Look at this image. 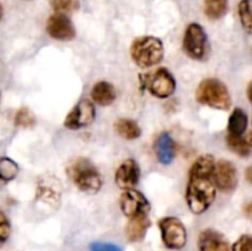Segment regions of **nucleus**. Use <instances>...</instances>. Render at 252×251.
Wrapping results in <instances>:
<instances>
[{
  "mask_svg": "<svg viewBox=\"0 0 252 251\" xmlns=\"http://www.w3.org/2000/svg\"><path fill=\"white\" fill-rule=\"evenodd\" d=\"M216 199V185L209 177H189L186 201L192 213L202 214Z\"/></svg>",
  "mask_w": 252,
  "mask_h": 251,
  "instance_id": "nucleus-1",
  "label": "nucleus"
},
{
  "mask_svg": "<svg viewBox=\"0 0 252 251\" xmlns=\"http://www.w3.org/2000/svg\"><path fill=\"white\" fill-rule=\"evenodd\" d=\"M130 57L140 68L157 65L164 57L162 42L154 36L138 37L130 46Z\"/></svg>",
  "mask_w": 252,
  "mask_h": 251,
  "instance_id": "nucleus-2",
  "label": "nucleus"
},
{
  "mask_svg": "<svg viewBox=\"0 0 252 251\" xmlns=\"http://www.w3.org/2000/svg\"><path fill=\"white\" fill-rule=\"evenodd\" d=\"M196 100L202 105L209 106L217 110H229L231 97L225 84L218 79H204L196 91Z\"/></svg>",
  "mask_w": 252,
  "mask_h": 251,
  "instance_id": "nucleus-3",
  "label": "nucleus"
},
{
  "mask_svg": "<svg viewBox=\"0 0 252 251\" xmlns=\"http://www.w3.org/2000/svg\"><path fill=\"white\" fill-rule=\"evenodd\" d=\"M69 176L79 189L86 193H96L102 186V179L95 165L85 157H79L69 166Z\"/></svg>",
  "mask_w": 252,
  "mask_h": 251,
  "instance_id": "nucleus-4",
  "label": "nucleus"
},
{
  "mask_svg": "<svg viewBox=\"0 0 252 251\" xmlns=\"http://www.w3.org/2000/svg\"><path fill=\"white\" fill-rule=\"evenodd\" d=\"M144 86L155 97L166 98L176 90V81L167 69L159 68L145 75Z\"/></svg>",
  "mask_w": 252,
  "mask_h": 251,
  "instance_id": "nucleus-5",
  "label": "nucleus"
},
{
  "mask_svg": "<svg viewBox=\"0 0 252 251\" xmlns=\"http://www.w3.org/2000/svg\"><path fill=\"white\" fill-rule=\"evenodd\" d=\"M161 238L165 246L171 250H180L186 245V228L180 219L175 217H165L159 221Z\"/></svg>",
  "mask_w": 252,
  "mask_h": 251,
  "instance_id": "nucleus-6",
  "label": "nucleus"
},
{
  "mask_svg": "<svg viewBox=\"0 0 252 251\" xmlns=\"http://www.w3.org/2000/svg\"><path fill=\"white\" fill-rule=\"evenodd\" d=\"M184 51L192 59H202L206 56L207 34L201 25H189L184 37Z\"/></svg>",
  "mask_w": 252,
  "mask_h": 251,
  "instance_id": "nucleus-7",
  "label": "nucleus"
},
{
  "mask_svg": "<svg viewBox=\"0 0 252 251\" xmlns=\"http://www.w3.org/2000/svg\"><path fill=\"white\" fill-rule=\"evenodd\" d=\"M120 206L123 214L128 218L148 214L150 211V203L147 197L135 189H126L120 198Z\"/></svg>",
  "mask_w": 252,
  "mask_h": 251,
  "instance_id": "nucleus-8",
  "label": "nucleus"
},
{
  "mask_svg": "<svg viewBox=\"0 0 252 251\" xmlns=\"http://www.w3.org/2000/svg\"><path fill=\"white\" fill-rule=\"evenodd\" d=\"M95 106L89 100H81L74 106L64 121V126L69 129H80L88 127L95 120Z\"/></svg>",
  "mask_w": 252,
  "mask_h": 251,
  "instance_id": "nucleus-9",
  "label": "nucleus"
},
{
  "mask_svg": "<svg viewBox=\"0 0 252 251\" xmlns=\"http://www.w3.org/2000/svg\"><path fill=\"white\" fill-rule=\"evenodd\" d=\"M62 185L54 176H44L37 185L36 199L48 207H57L61 204Z\"/></svg>",
  "mask_w": 252,
  "mask_h": 251,
  "instance_id": "nucleus-10",
  "label": "nucleus"
},
{
  "mask_svg": "<svg viewBox=\"0 0 252 251\" xmlns=\"http://www.w3.org/2000/svg\"><path fill=\"white\" fill-rule=\"evenodd\" d=\"M46 30L52 38L58 39V41H71L75 38L76 34L75 27L71 20L66 15L59 14V12L52 15L47 20Z\"/></svg>",
  "mask_w": 252,
  "mask_h": 251,
  "instance_id": "nucleus-11",
  "label": "nucleus"
},
{
  "mask_svg": "<svg viewBox=\"0 0 252 251\" xmlns=\"http://www.w3.org/2000/svg\"><path fill=\"white\" fill-rule=\"evenodd\" d=\"M217 187L223 192H231L238 186V171L231 161L220 160L217 162L214 172Z\"/></svg>",
  "mask_w": 252,
  "mask_h": 251,
  "instance_id": "nucleus-12",
  "label": "nucleus"
},
{
  "mask_svg": "<svg viewBox=\"0 0 252 251\" xmlns=\"http://www.w3.org/2000/svg\"><path fill=\"white\" fill-rule=\"evenodd\" d=\"M140 169L134 159H127L120 165L115 175L117 186L122 189H132L139 182Z\"/></svg>",
  "mask_w": 252,
  "mask_h": 251,
  "instance_id": "nucleus-13",
  "label": "nucleus"
},
{
  "mask_svg": "<svg viewBox=\"0 0 252 251\" xmlns=\"http://www.w3.org/2000/svg\"><path fill=\"white\" fill-rule=\"evenodd\" d=\"M199 251H229V243L225 236L214 229L203 230L198 239Z\"/></svg>",
  "mask_w": 252,
  "mask_h": 251,
  "instance_id": "nucleus-14",
  "label": "nucleus"
},
{
  "mask_svg": "<svg viewBox=\"0 0 252 251\" xmlns=\"http://www.w3.org/2000/svg\"><path fill=\"white\" fill-rule=\"evenodd\" d=\"M154 149L158 160L162 165H169L174 161L175 155H176V145H175L174 139H172L169 133H161L158 137Z\"/></svg>",
  "mask_w": 252,
  "mask_h": 251,
  "instance_id": "nucleus-15",
  "label": "nucleus"
},
{
  "mask_svg": "<svg viewBox=\"0 0 252 251\" xmlns=\"http://www.w3.org/2000/svg\"><path fill=\"white\" fill-rule=\"evenodd\" d=\"M150 226V219L148 218V214L129 218L127 226H126V235L127 239L132 243H138L144 239L147 230Z\"/></svg>",
  "mask_w": 252,
  "mask_h": 251,
  "instance_id": "nucleus-16",
  "label": "nucleus"
},
{
  "mask_svg": "<svg viewBox=\"0 0 252 251\" xmlns=\"http://www.w3.org/2000/svg\"><path fill=\"white\" fill-rule=\"evenodd\" d=\"M217 169L216 159L212 154H204L199 157L192 165L189 177H209L214 175Z\"/></svg>",
  "mask_w": 252,
  "mask_h": 251,
  "instance_id": "nucleus-17",
  "label": "nucleus"
},
{
  "mask_svg": "<svg viewBox=\"0 0 252 251\" xmlns=\"http://www.w3.org/2000/svg\"><path fill=\"white\" fill-rule=\"evenodd\" d=\"M91 97L96 103L101 106H108L116 100L117 93H116L115 86L107 81H100L95 84L91 90Z\"/></svg>",
  "mask_w": 252,
  "mask_h": 251,
  "instance_id": "nucleus-18",
  "label": "nucleus"
},
{
  "mask_svg": "<svg viewBox=\"0 0 252 251\" xmlns=\"http://www.w3.org/2000/svg\"><path fill=\"white\" fill-rule=\"evenodd\" d=\"M115 129L121 137L128 140L137 139L142 134V129L138 126V123L135 121L129 120V118H120L118 121H116Z\"/></svg>",
  "mask_w": 252,
  "mask_h": 251,
  "instance_id": "nucleus-19",
  "label": "nucleus"
},
{
  "mask_svg": "<svg viewBox=\"0 0 252 251\" xmlns=\"http://www.w3.org/2000/svg\"><path fill=\"white\" fill-rule=\"evenodd\" d=\"M248 115L241 108H235L230 115L228 122L229 133L235 135H241L248 128Z\"/></svg>",
  "mask_w": 252,
  "mask_h": 251,
  "instance_id": "nucleus-20",
  "label": "nucleus"
},
{
  "mask_svg": "<svg viewBox=\"0 0 252 251\" xmlns=\"http://www.w3.org/2000/svg\"><path fill=\"white\" fill-rule=\"evenodd\" d=\"M228 12V0H206L204 14L212 20L221 19Z\"/></svg>",
  "mask_w": 252,
  "mask_h": 251,
  "instance_id": "nucleus-21",
  "label": "nucleus"
},
{
  "mask_svg": "<svg viewBox=\"0 0 252 251\" xmlns=\"http://www.w3.org/2000/svg\"><path fill=\"white\" fill-rule=\"evenodd\" d=\"M226 143L228 147L233 150L235 154H238L241 157H248L251 154V147L248 143V140L244 139L241 135H235L229 133L226 137Z\"/></svg>",
  "mask_w": 252,
  "mask_h": 251,
  "instance_id": "nucleus-22",
  "label": "nucleus"
},
{
  "mask_svg": "<svg viewBox=\"0 0 252 251\" xmlns=\"http://www.w3.org/2000/svg\"><path fill=\"white\" fill-rule=\"evenodd\" d=\"M239 16L244 30L252 34V0H241L239 4Z\"/></svg>",
  "mask_w": 252,
  "mask_h": 251,
  "instance_id": "nucleus-23",
  "label": "nucleus"
},
{
  "mask_svg": "<svg viewBox=\"0 0 252 251\" xmlns=\"http://www.w3.org/2000/svg\"><path fill=\"white\" fill-rule=\"evenodd\" d=\"M19 174V166L14 160L9 157H1L0 159V177L2 181H11Z\"/></svg>",
  "mask_w": 252,
  "mask_h": 251,
  "instance_id": "nucleus-24",
  "label": "nucleus"
},
{
  "mask_svg": "<svg viewBox=\"0 0 252 251\" xmlns=\"http://www.w3.org/2000/svg\"><path fill=\"white\" fill-rule=\"evenodd\" d=\"M15 125L17 127H32L34 125V117L31 111L26 107L20 108L15 116Z\"/></svg>",
  "mask_w": 252,
  "mask_h": 251,
  "instance_id": "nucleus-25",
  "label": "nucleus"
},
{
  "mask_svg": "<svg viewBox=\"0 0 252 251\" xmlns=\"http://www.w3.org/2000/svg\"><path fill=\"white\" fill-rule=\"evenodd\" d=\"M51 4L54 11L59 12V14L71 11L76 7L75 0H51Z\"/></svg>",
  "mask_w": 252,
  "mask_h": 251,
  "instance_id": "nucleus-26",
  "label": "nucleus"
},
{
  "mask_svg": "<svg viewBox=\"0 0 252 251\" xmlns=\"http://www.w3.org/2000/svg\"><path fill=\"white\" fill-rule=\"evenodd\" d=\"M233 251H252V235H243L234 243Z\"/></svg>",
  "mask_w": 252,
  "mask_h": 251,
  "instance_id": "nucleus-27",
  "label": "nucleus"
},
{
  "mask_svg": "<svg viewBox=\"0 0 252 251\" xmlns=\"http://www.w3.org/2000/svg\"><path fill=\"white\" fill-rule=\"evenodd\" d=\"M10 236V223L5 214L0 213V241L5 243Z\"/></svg>",
  "mask_w": 252,
  "mask_h": 251,
  "instance_id": "nucleus-28",
  "label": "nucleus"
},
{
  "mask_svg": "<svg viewBox=\"0 0 252 251\" xmlns=\"http://www.w3.org/2000/svg\"><path fill=\"white\" fill-rule=\"evenodd\" d=\"M90 251H123L120 246L107 243H93L90 245Z\"/></svg>",
  "mask_w": 252,
  "mask_h": 251,
  "instance_id": "nucleus-29",
  "label": "nucleus"
},
{
  "mask_svg": "<svg viewBox=\"0 0 252 251\" xmlns=\"http://www.w3.org/2000/svg\"><path fill=\"white\" fill-rule=\"evenodd\" d=\"M244 212H245V216L248 217V218L252 219V202L246 203V206L244 207Z\"/></svg>",
  "mask_w": 252,
  "mask_h": 251,
  "instance_id": "nucleus-30",
  "label": "nucleus"
},
{
  "mask_svg": "<svg viewBox=\"0 0 252 251\" xmlns=\"http://www.w3.org/2000/svg\"><path fill=\"white\" fill-rule=\"evenodd\" d=\"M245 177H246V180H248V182H250V184L252 185V165H250V166L246 169Z\"/></svg>",
  "mask_w": 252,
  "mask_h": 251,
  "instance_id": "nucleus-31",
  "label": "nucleus"
},
{
  "mask_svg": "<svg viewBox=\"0 0 252 251\" xmlns=\"http://www.w3.org/2000/svg\"><path fill=\"white\" fill-rule=\"evenodd\" d=\"M246 94H248V98L249 101L252 103V80L249 83L248 85V91H246Z\"/></svg>",
  "mask_w": 252,
  "mask_h": 251,
  "instance_id": "nucleus-32",
  "label": "nucleus"
},
{
  "mask_svg": "<svg viewBox=\"0 0 252 251\" xmlns=\"http://www.w3.org/2000/svg\"><path fill=\"white\" fill-rule=\"evenodd\" d=\"M248 143L250 144V147L252 148V130L250 133H249V135H248Z\"/></svg>",
  "mask_w": 252,
  "mask_h": 251,
  "instance_id": "nucleus-33",
  "label": "nucleus"
}]
</instances>
